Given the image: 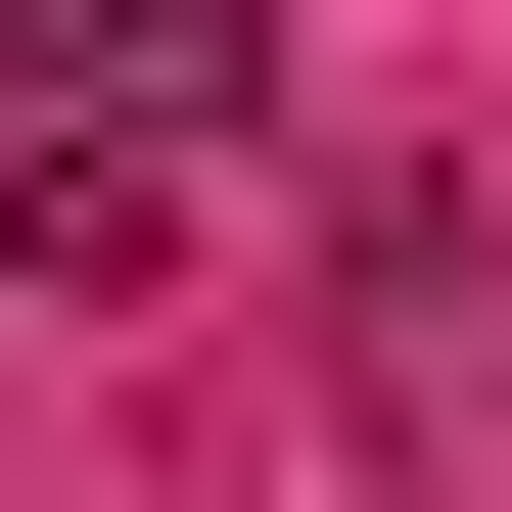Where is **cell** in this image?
Listing matches in <instances>:
<instances>
[{
  "instance_id": "6da1fadb",
  "label": "cell",
  "mask_w": 512,
  "mask_h": 512,
  "mask_svg": "<svg viewBox=\"0 0 512 512\" xmlns=\"http://www.w3.org/2000/svg\"><path fill=\"white\" fill-rule=\"evenodd\" d=\"M326 326H373V419L512 373V187H466V140H419V187H326Z\"/></svg>"
}]
</instances>
